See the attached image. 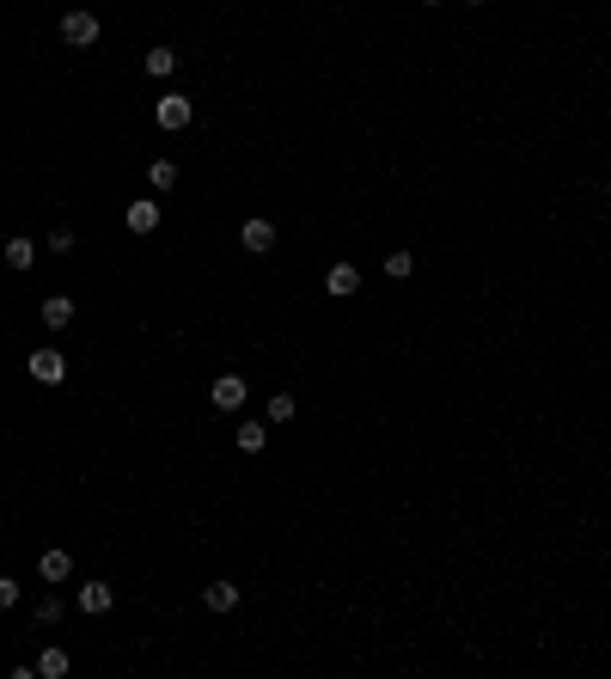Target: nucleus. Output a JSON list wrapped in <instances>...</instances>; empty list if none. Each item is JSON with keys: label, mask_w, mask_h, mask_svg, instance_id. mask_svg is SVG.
<instances>
[{"label": "nucleus", "mask_w": 611, "mask_h": 679, "mask_svg": "<svg viewBox=\"0 0 611 679\" xmlns=\"http://www.w3.org/2000/svg\"><path fill=\"white\" fill-rule=\"evenodd\" d=\"M61 43H67V49H92V43H98V13H86V6L61 13Z\"/></svg>", "instance_id": "nucleus-1"}, {"label": "nucleus", "mask_w": 611, "mask_h": 679, "mask_svg": "<svg viewBox=\"0 0 611 679\" xmlns=\"http://www.w3.org/2000/svg\"><path fill=\"white\" fill-rule=\"evenodd\" d=\"M153 117H160V129H165V135H183V129L196 123V104L183 99V92H165V99L153 104Z\"/></svg>", "instance_id": "nucleus-2"}, {"label": "nucleus", "mask_w": 611, "mask_h": 679, "mask_svg": "<svg viewBox=\"0 0 611 679\" xmlns=\"http://www.w3.org/2000/svg\"><path fill=\"white\" fill-rule=\"evenodd\" d=\"M31 380H37V386H61V380H67V355H61L56 343L31 350Z\"/></svg>", "instance_id": "nucleus-3"}, {"label": "nucleus", "mask_w": 611, "mask_h": 679, "mask_svg": "<svg viewBox=\"0 0 611 679\" xmlns=\"http://www.w3.org/2000/svg\"><path fill=\"white\" fill-rule=\"evenodd\" d=\"M239 245L251 251V257H264V251H275V221H264V214H251V221L239 226Z\"/></svg>", "instance_id": "nucleus-4"}, {"label": "nucleus", "mask_w": 611, "mask_h": 679, "mask_svg": "<svg viewBox=\"0 0 611 679\" xmlns=\"http://www.w3.org/2000/svg\"><path fill=\"white\" fill-rule=\"evenodd\" d=\"M208 398H214V411H239L244 398H251V386H244L239 373H221V380L208 386Z\"/></svg>", "instance_id": "nucleus-5"}, {"label": "nucleus", "mask_w": 611, "mask_h": 679, "mask_svg": "<svg viewBox=\"0 0 611 679\" xmlns=\"http://www.w3.org/2000/svg\"><path fill=\"white\" fill-rule=\"evenodd\" d=\"M80 612H92V618H104L110 612V606H117V588H110V581H80Z\"/></svg>", "instance_id": "nucleus-6"}, {"label": "nucleus", "mask_w": 611, "mask_h": 679, "mask_svg": "<svg viewBox=\"0 0 611 679\" xmlns=\"http://www.w3.org/2000/svg\"><path fill=\"white\" fill-rule=\"evenodd\" d=\"M325 294H337V300H348V294H361V269H355V264H330V276H325Z\"/></svg>", "instance_id": "nucleus-7"}, {"label": "nucleus", "mask_w": 611, "mask_h": 679, "mask_svg": "<svg viewBox=\"0 0 611 679\" xmlns=\"http://www.w3.org/2000/svg\"><path fill=\"white\" fill-rule=\"evenodd\" d=\"M37 576L49 581V588H61V581L74 576V557H67V551H43L37 557Z\"/></svg>", "instance_id": "nucleus-8"}, {"label": "nucleus", "mask_w": 611, "mask_h": 679, "mask_svg": "<svg viewBox=\"0 0 611 679\" xmlns=\"http://www.w3.org/2000/svg\"><path fill=\"white\" fill-rule=\"evenodd\" d=\"M0 257H6V269H13V276H25V269L37 264V239H6V251H0Z\"/></svg>", "instance_id": "nucleus-9"}, {"label": "nucleus", "mask_w": 611, "mask_h": 679, "mask_svg": "<svg viewBox=\"0 0 611 679\" xmlns=\"http://www.w3.org/2000/svg\"><path fill=\"white\" fill-rule=\"evenodd\" d=\"M122 221H129V233H153V226H160V203H153V196H141V203H129V214H122Z\"/></svg>", "instance_id": "nucleus-10"}, {"label": "nucleus", "mask_w": 611, "mask_h": 679, "mask_svg": "<svg viewBox=\"0 0 611 679\" xmlns=\"http://www.w3.org/2000/svg\"><path fill=\"white\" fill-rule=\"evenodd\" d=\"M43 325L67 330V325H74V300H67V294H49V300H43Z\"/></svg>", "instance_id": "nucleus-11"}, {"label": "nucleus", "mask_w": 611, "mask_h": 679, "mask_svg": "<svg viewBox=\"0 0 611 679\" xmlns=\"http://www.w3.org/2000/svg\"><path fill=\"white\" fill-rule=\"evenodd\" d=\"M208 612H233L239 606V581H208Z\"/></svg>", "instance_id": "nucleus-12"}, {"label": "nucleus", "mask_w": 611, "mask_h": 679, "mask_svg": "<svg viewBox=\"0 0 611 679\" xmlns=\"http://www.w3.org/2000/svg\"><path fill=\"white\" fill-rule=\"evenodd\" d=\"M141 68L153 74V80H165V74H178V49H165V43H160V49H147V56H141Z\"/></svg>", "instance_id": "nucleus-13"}, {"label": "nucleus", "mask_w": 611, "mask_h": 679, "mask_svg": "<svg viewBox=\"0 0 611 679\" xmlns=\"http://www.w3.org/2000/svg\"><path fill=\"white\" fill-rule=\"evenodd\" d=\"M67 667H74V661H67V649H56V642H49V649L37 655V674H43V679H61Z\"/></svg>", "instance_id": "nucleus-14"}, {"label": "nucleus", "mask_w": 611, "mask_h": 679, "mask_svg": "<svg viewBox=\"0 0 611 679\" xmlns=\"http://www.w3.org/2000/svg\"><path fill=\"white\" fill-rule=\"evenodd\" d=\"M233 441H239V453H264L269 447V429H264V423H239Z\"/></svg>", "instance_id": "nucleus-15"}, {"label": "nucleus", "mask_w": 611, "mask_h": 679, "mask_svg": "<svg viewBox=\"0 0 611 679\" xmlns=\"http://www.w3.org/2000/svg\"><path fill=\"white\" fill-rule=\"evenodd\" d=\"M147 184L160 190V196H165V190H178V165H171V160H153V165H147Z\"/></svg>", "instance_id": "nucleus-16"}, {"label": "nucleus", "mask_w": 611, "mask_h": 679, "mask_svg": "<svg viewBox=\"0 0 611 679\" xmlns=\"http://www.w3.org/2000/svg\"><path fill=\"white\" fill-rule=\"evenodd\" d=\"M294 411H300L294 392H269V423H294Z\"/></svg>", "instance_id": "nucleus-17"}, {"label": "nucleus", "mask_w": 611, "mask_h": 679, "mask_svg": "<svg viewBox=\"0 0 611 679\" xmlns=\"http://www.w3.org/2000/svg\"><path fill=\"white\" fill-rule=\"evenodd\" d=\"M31 618H37V624H56V618H61V594H43L37 606H31Z\"/></svg>", "instance_id": "nucleus-18"}, {"label": "nucleus", "mask_w": 611, "mask_h": 679, "mask_svg": "<svg viewBox=\"0 0 611 679\" xmlns=\"http://www.w3.org/2000/svg\"><path fill=\"white\" fill-rule=\"evenodd\" d=\"M43 251H56V257H67V251H74V226H56V233L43 239Z\"/></svg>", "instance_id": "nucleus-19"}, {"label": "nucleus", "mask_w": 611, "mask_h": 679, "mask_svg": "<svg viewBox=\"0 0 611 679\" xmlns=\"http://www.w3.org/2000/svg\"><path fill=\"white\" fill-rule=\"evenodd\" d=\"M409 269H416V257H409V251H391V257H386V276H391V282H404Z\"/></svg>", "instance_id": "nucleus-20"}, {"label": "nucleus", "mask_w": 611, "mask_h": 679, "mask_svg": "<svg viewBox=\"0 0 611 679\" xmlns=\"http://www.w3.org/2000/svg\"><path fill=\"white\" fill-rule=\"evenodd\" d=\"M6 606H19V581L13 576H0V612H6Z\"/></svg>", "instance_id": "nucleus-21"}, {"label": "nucleus", "mask_w": 611, "mask_h": 679, "mask_svg": "<svg viewBox=\"0 0 611 679\" xmlns=\"http://www.w3.org/2000/svg\"><path fill=\"white\" fill-rule=\"evenodd\" d=\"M422 6H447V0H422Z\"/></svg>", "instance_id": "nucleus-22"}, {"label": "nucleus", "mask_w": 611, "mask_h": 679, "mask_svg": "<svg viewBox=\"0 0 611 679\" xmlns=\"http://www.w3.org/2000/svg\"><path fill=\"white\" fill-rule=\"evenodd\" d=\"M471 6H489V0H471Z\"/></svg>", "instance_id": "nucleus-23"}]
</instances>
